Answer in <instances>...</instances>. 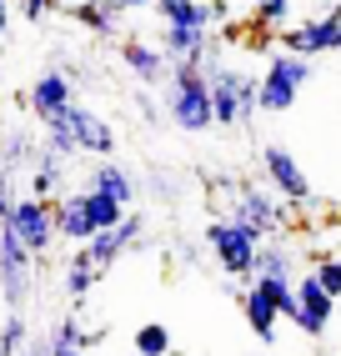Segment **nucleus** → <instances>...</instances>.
I'll use <instances>...</instances> for the list:
<instances>
[{
	"instance_id": "nucleus-1",
	"label": "nucleus",
	"mask_w": 341,
	"mask_h": 356,
	"mask_svg": "<svg viewBox=\"0 0 341 356\" xmlns=\"http://www.w3.org/2000/svg\"><path fill=\"white\" fill-rule=\"evenodd\" d=\"M166 121L186 131V136H201L211 131V76H206V65H170V76H166Z\"/></svg>"
},
{
	"instance_id": "nucleus-2",
	"label": "nucleus",
	"mask_w": 341,
	"mask_h": 356,
	"mask_svg": "<svg viewBox=\"0 0 341 356\" xmlns=\"http://www.w3.org/2000/svg\"><path fill=\"white\" fill-rule=\"evenodd\" d=\"M206 76H211V121L216 126H226V131L231 126H246L251 115L261 111V81L251 76V70L211 60Z\"/></svg>"
},
{
	"instance_id": "nucleus-3",
	"label": "nucleus",
	"mask_w": 341,
	"mask_h": 356,
	"mask_svg": "<svg viewBox=\"0 0 341 356\" xmlns=\"http://www.w3.org/2000/svg\"><path fill=\"white\" fill-rule=\"evenodd\" d=\"M206 251L216 256V266H221L226 276L246 281V276L256 271V251H261V236H256L251 226H241V221L221 216V221H211V226H206Z\"/></svg>"
},
{
	"instance_id": "nucleus-4",
	"label": "nucleus",
	"mask_w": 341,
	"mask_h": 356,
	"mask_svg": "<svg viewBox=\"0 0 341 356\" xmlns=\"http://www.w3.org/2000/svg\"><path fill=\"white\" fill-rule=\"evenodd\" d=\"M256 81H261V111L281 115V111L296 106V96L306 90V81H311V60L291 56V51H276L271 60H266V70H261Z\"/></svg>"
},
{
	"instance_id": "nucleus-5",
	"label": "nucleus",
	"mask_w": 341,
	"mask_h": 356,
	"mask_svg": "<svg viewBox=\"0 0 341 356\" xmlns=\"http://www.w3.org/2000/svg\"><path fill=\"white\" fill-rule=\"evenodd\" d=\"M6 226L15 231V241L26 246L31 256H45V251L61 241V236H56V206L40 201V196H15Z\"/></svg>"
},
{
	"instance_id": "nucleus-6",
	"label": "nucleus",
	"mask_w": 341,
	"mask_h": 356,
	"mask_svg": "<svg viewBox=\"0 0 341 356\" xmlns=\"http://www.w3.org/2000/svg\"><path fill=\"white\" fill-rule=\"evenodd\" d=\"M231 221L251 226L261 241H271V236L286 231V201L276 191H266V186H241L236 201H231Z\"/></svg>"
},
{
	"instance_id": "nucleus-7",
	"label": "nucleus",
	"mask_w": 341,
	"mask_h": 356,
	"mask_svg": "<svg viewBox=\"0 0 341 356\" xmlns=\"http://www.w3.org/2000/svg\"><path fill=\"white\" fill-rule=\"evenodd\" d=\"M276 40H281V51L301 56V60L326 56V51H341V6L326 10V15H316V20H301V26H286Z\"/></svg>"
},
{
	"instance_id": "nucleus-8",
	"label": "nucleus",
	"mask_w": 341,
	"mask_h": 356,
	"mask_svg": "<svg viewBox=\"0 0 341 356\" xmlns=\"http://www.w3.org/2000/svg\"><path fill=\"white\" fill-rule=\"evenodd\" d=\"M261 171H266V181H271V191L286 201V206H306L311 201V181H306V171H301V161L291 156L286 146H261Z\"/></svg>"
},
{
	"instance_id": "nucleus-9",
	"label": "nucleus",
	"mask_w": 341,
	"mask_h": 356,
	"mask_svg": "<svg viewBox=\"0 0 341 356\" xmlns=\"http://www.w3.org/2000/svg\"><path fill=\"white\" fill-rule=\"evenodd\" d=\"M31 251L15 241V231L0 221V296H6V306L10 312H20V301H26V291H31Z\"/></svg>"
},
{
	"instance_id": "nucleus-10",
	"label": "nucleus",
	"mask_w": 341,
	"mask_h": 356,
	"mask_svg": "<svg viewBox=\"0 0 341 356\" xmlns=\"http://www.w3.org/2000/svg\"><path fill=\"white\" fill-rule=\"evenodd\" d=\"M56 121H65L70 126V136H76V146L86 151V156H101V161H111L116 156V126L106 121L101 111H90V106H65Z\"/></svg>"
},
{
	"instance_id": "nucleus-11",
	"label": "nucleus",
	"mask_w": 341,
	"mask_h": 356,
	"mask_svg": "<svg viewBox=\"0 0 341 356\" xmlns=\"http://www.w3.org/2000/svg\"><path fill=\"white\" fill-rule=\"evenodd\" d=\"M26 106H31V115L40 126H51L65 106H76V81H70L65 70H40L31 81V90H26Z\"/></svg>"
},
{
	"instance_id": "nucleus-12",
	"label": "nucleus",
	"mask_w": 341,
	"mask_h": 356,
	"mask_svg": "<svg viewBox=\"0 0 341 356\" xmlns=\"http://www.w3.org/2000/svg\"><path fill=\"white\" fill-rule=\"evenodd\" d=\"M331 312H336V301L322 291V281H316L311 271H306V276H296V312H291V326L306 331V337H326Z\"/></svg>"
},
{
	"instance_id": "nucleus-13",
	"label": "nucleus",
	"mask_w": 341,
	"mask_h": 356,
	"mask_svg": "<svg viewBox=\"0 0 341 356\" xmlns=\"http://www.w3.org/2000/svg\"><path fill=\"white\" fill-rule=\"evenodd\" d=\"M136 241H141V216H136V211H126V221H120V226H111V231H95L81 251L90 256V266L106 276V271H111V266H116V261L126 256Z\"/></svg>"
},
{
	"instance_id": "nucleus-14",
	"label": "nucleus",
	"mask_w": 341,
	"mask_h": 356,
	"mask_svg": "<svg viewBox=\"0 0 341 356\" xmlns=\"http://www.w3.org/2000/svg\"><path fill=\"white\" fill-rule=\"evenodd\" d=\"M251 281H261V286H276V291L296 286V256H291V246L281 241V236H271V241H261Z\"/></svg>"
},
{
	"instance_id": "nucleus-15",
	"label": "nucleus",
	"mask_w": 341,
	"mask_h": 356,
	"mask_svg": "<svg viewBox=\"0 0 341 356\" xmlns=\"http://www.w3.org/2000/svg\"><path fill=\"white\" fill-rule=\"evenodd\" d=\"M51 206H56V236H61V241H70V246H86L90 236H95V226H90V211H86V191L56 196Z\"/></svg>"
},
{
	"instance_id": "nucleus-16",
	"label": "nucleus",
	"mask_w": 341,
	"mask_h": 356,
	"mask_svg": "<svg viewBox=\"0 0 341 356\" xmlns=\"http://www.w3.org/2000/svg\"><path fill=\"white\" fill-rule=\"evenodd\" d=\"M120 60L141 86H166L170 76V60L161 56V45H145V40H120Z\"/></svg>"
},
{
	"instance_id": "nucleus-17",
	"label": "nucleus",
	"mask_w": 341,
	"mask_h": 356,
	"mask_svg": "<svg viewBox=\"0 0 341 356\" xmlns=\"http://www.w3.org/2000/svg\"><path fill=\"white\" fill-rule=\"evenodd\" d=\"M86 191H95V196H111L116 206H136V181H131V171L120 161H95L90 165V181H86Z\"/></svg>"
},
{
	"instance_id": "nucleus-18",
	"label": "nucleus",
	"mask_w": 341,
	"mask_h": 356,
	"mask_svg": "<svg viewBox=\"0 0 341 356\" xmlns=\"http://www.w3.org/2000/svg\"><path fill=\"white\" fill-rule=\"evenodd\" d=\"M241 316H246V326H251L256 341H276V321H281V312H276V301L266 296L256 281L241 291Z\"/></svg>"
},
{
	"instance_id": "nucleus-19",
	"label": "nucleus",
	"mask_w": 341,
	"mask_h": 356,
	"mask_svg": "<svg viewBox=\"0 0 341 356\" xmlns=\"http://www.w3.org/2000/svg\"><path fill=\"white\" fill-rule=\"evenodd\" d=\"M161 26H181V31H211V6L206 0H156Z\"/></svg>"
},
{
	"instance_id": "nucleus-20",
	"label": "nucleus",
	"mask_w": 341,
	"mask_h": 356,
	"mask_svg": "<svg viewBox=\"0 0 341 356\" xmlns=\"http://www.w3.org/2000/svg\"><path fill=\"white\" fill-rule=\"evenodd\" d=\"M70 20H81V26L95 31V35H116L120 10L111 6V0H81V6H70Z\"/></svg>"
},
{
	"instance_id": "nucleus-21",
	"label": "nucleus",
	"mask_w": 341,
	"mask_h": 356,
	"mask_svg": "<svg viewBox=\"0 0 341 356\" xmlns=\"http://www.w3.org/2000/svg\"><path fill=\"white\" fill-rule=\"evenodd\" d=\"M61 276H65V296H70V301H81V296L95 286V281H101V271L90 266V256H86L81 246L70 251V261H65V271H61Z\"/></svg>"
},
{
	"instance_id": "nucleus-22",
	"label": "nucleus",
	"mask_w": 341,
	"mask_h": 356,
	"mask_svg": "<svg viewBox=\"0 0 341 356\" xmlns=\"http://www.w3.org/2000/svg\"><path fill=\"white\" fill-rule=\"evenodd\" d=\"M40 156H45V161H56V165H70V161L81 156V146H76V136H70V126H65V121H51V126H45Z\"/></svg>"
},
{
	"instance_id": "nucleus-23",
	"label": "nucleus",
	"mask_w": 341,
	"mask_h": 356,
	"mask_svg": "<svg viewBox=\"0 0 341 356\" xmlns=\"http://www.w3.org/2000/svg\"><path fill=\"white\" fill-rule=\"evenodd\" d=\"M86 211H90V226L95 231H111V226L126 221V206H116L111 196H95V191H86Z\"/></svg>"
},
{
	"instance_id": "nucleus-24",
	"label": "nucleus",
	"mask_w": 341,
	"mask_h": 356,
	"mask_svg": "<svg viewBox=\"0 0 341 356\" xmlns=\"http://www.w3.org/2000/svg\"><path fill=\"white\" fill-rule=\"evenodd\" d=\"M136 356H170V331L161 321L136 326Z\"/></svg>"
},
{
	"instance_id": "nucleus-25",
	"label": "nucleus",
	"mask_w": 341,
	"mask_h": 356,
	"mask_svg": "<svg viewBox=\"0 0 341 356\" xmlns=\"http://www.w3.org/2000/svg\"><path fill=\"white\" fill-rule=\"evenodd\" d=\"M251 15L261 31H286L291 20V0H251Z\"/></svg>"
},
{
	"instance_id": "nucleus-26",
	"label": "nucleus",
	"mask_w": 341,
	"mask_h": 356,
	"mask_svg": "<svg viewBox=\"0 0 341 356\" xmlns=\"http://www.w3.org/2000/svg\"><path fill=\"white\" fill-rule=\"evenodd\" d=\"M26 341H31V326H26V316H20V312H10V316H6V326H0V351H6V356H15Z\"/></svg>"
},
{
	"instance_id": "nucleus-27",
	"label": "nucleus",
	"mask_w": 341,
	"mask_h": 356,
	"mask_svg": "<svg viewBox=\"0 0 341 356\" xmlns=\"http://www.w3.org/2000/svg\"><path fill=\"white\" fill-rule=\"evenodd\" d=\"M311 276L322 281V291H326L331 301L341 296V256H322V261H316V266H311Z\"/></svg>"
},
{
	"instance_id": "nucleus-28",
	"label": "nucleus",
	"mask_w": 341,
	"mask_h": 356,
	"mask_svg": "<svg viewBox=\"0 0 341 356\" xmlns=\"http://www.w3.org/2000/svg\"><path fill=\"white\" fill-rule=\"evenodd\" d=\"M56 186H61V165L40 156V165H35V176H31V196H40V201H51V191H56Z\"/></svg>"
},
{
	"instance_id": "nucleus-29",
	"label": "nucleus",
	"mask_w": 341,
	"mask_h": 356,
	"mask_svg": "<svg viewBox=\"0 0 341 356\" xmlns=\"http://www.w3.org/2000/svg\"><path fill=\"white\" fill-rule=\"evenodd\" d=\"M31 156V146H26V131H10L6 140H0V165H6V171H15L20 161Z\"/></svg>"
},
{
	"instance_id": "nucleus-30",
	"label": "nucleus",
	"mask_w": 341,
	"mask_h": 356,
	"mask_svg": "<svg viewBox=\"0 0 341 356\" xmlns=\"http://www.w3.org/2000/svg\"><path fill=\"white\" fill-rule=\"evenodd\" d=\"M15 10H20V15H26L31 26H35V20H45V15L56 10V0H15Z\"/></svg>"
},
{
	"instance_id": "nucleus-31",
	"label": "nucleus",
	"mask_w": 341,
	"mask_h": 356,
	"mask_svg": "<svg viewBox=\"0 0 341 356\" xmlns=\"http://www.w3.org/2000/svg\"><path fill=\"white\" fill-rule=\"evenodd\" d=\"M136 111H141V121H145V126H161V121H166V111H161L151 96H145V90L136 96Z\"/></svg>"
},
{
	"instance_id": "nucleus-32",
	"label": "nucleus",
	"mask_w": 341,
	"mask_h": 356,
	"mask_svg": "<svg viewBox=\"0 0 341 356\" xmlns=\"http://www.w3.org/2000/svg\"><path fill=\"white\" fill-rule=\"evenodd\" d=\"M10 206H15V191H10V171L0 165V221L10 216Z\"/></svg>"
},
{
	"instance_id": "nucleus-33",
	"label": "nucleus",
	"mask_w": 341,
	"mask_h": 356,
	"mask_svg": "<svg viewBox=\"0 0 341 356\" xmlns=\"http://www.w3.org/2000/svg\"><path fill=\"white\" fill-rule=\"evenodd\" d=\"M15 356H51V337H31V341L20 346Z\"/></svg>"
},
{
	"instance_id": "nucleus-34",
	"label": "nucleus",
	"mask_w": 341,
	"mask_h": 356,
	"mask_svg": "<svg viewBox=\"0 0 341 356\" xmlns=\"http://www.w3.org/2000/svg\"><path fill=\"white\" fill-rule=\"evenodd\" d=\"M116 10H141V6H156V0H111Z\"/></svg>"
},
{
	"instance_id": "nucleus-35",
	"label": "nucleus",
	"mask_w": 341,
	"mask_h": 356,
	"mask_svg": "<svg viewBox=\"0 0 341 356\" xmlns=\"http://www.w3.org/2000/svg\"><path fill=\"white\" fill-rule=\"evenodd\" d=\"M10 31V0H0V35Z\"/></svg>"
},
{
	"instance_id": "nucleus-36",
	"label": "nucleus",
	"mask_w": 341,
	"mask_h": 356,
	"mask_svg": "<svg viewBox=\"0 0 341 356\" xmlns=\"http://www.w3.org/2000/svg\"><path fill=\"white\" fill-rule=\"evenodd\" d=\"M0 356H6V351H0Z\"/></svg>"
}]
</instances>
